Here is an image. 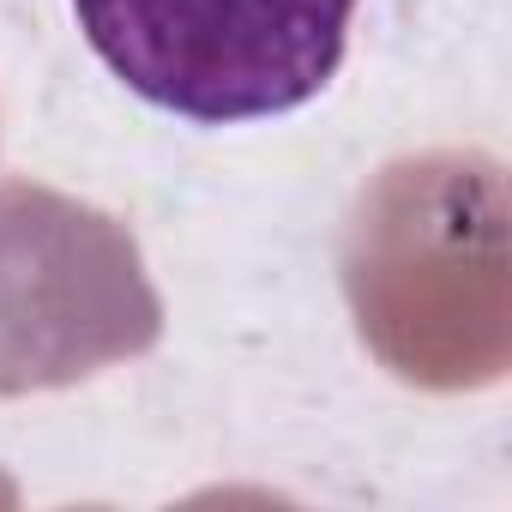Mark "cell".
<instances>
[{"mask_svg": "<svg viewBox=\"0 0 512 512\" xmlns=\"http://www.w3.org/2000/svg\"><path fill=\"white\" fill-rule=\"evenodd\" d=\"M73 13L133 97L229 127L314 103L344 67L356 0H73Z\"/></svg>", "mask_w": 512, "mask_h": 512, "instance_id": "6da1fadb", "label": "cell"}, {"mask_svg": "<svg viewBox=\"0 0 512 512\" xmlns=\"http://www.w3.org/2000/svg\"><path fill=\"white\" fill-rule=\"evenodd\" d=\"M139 253L91 205L0 181V392L61 386L157 344Z\"/></svg>", "mask_w": 512, "mask_h": 512, "instance_id": "7a4b0ae2", "label": "cell"}]
</instances>
